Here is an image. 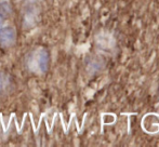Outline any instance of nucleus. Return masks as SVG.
I'll use <instances>...</instances> for the list:
<instances>
[{"label": "nucleus", "mask_w": 159, "mask_h": 147, "mask_svg": "<svg viewBox=\"0 0 159 147\" xmlns=\"http://www.w3.org/2000/svg\"><path fill=\"white\" fill-rule=\"evenodd\" d=\"M1 24H2V17H1V15H0V26H1Z\"/></svg>", "instance_id": "20e7f679"}, {"label": "nucleus", "mask_w": 159, "mask_h": 147, "mask_svg": "<svg viewBox=\"0 0 159 147\" xmlns=\"http://www.w3.org/2000/svg\"><path fill=\"white\" fill-rule=\"evenodd\" d=\"M104 117H106V118H104V122H105V123H108V122H113L114 120H115V118H114L111 115H109V118H108V115L104 116Z\"/></svg>", "instance_id": "7ed1b4c3"}, {"label": "nucleus", "mask_w": 159, "mask_h": 147, "mask_svg": "<svg viewBox=\"0 0 159 147\" xmlns=\"http://www.w3.org/2000/svg\"><path fill=\"white\" fill-rule=\"evenodd\" d=\"M37 63L41 70L47 69L48 63H49V57H48V54H47L44 51H41V52L37 55Z\"/></svg>", "instance_id": "f03ea898"}, {"label": "nucleus", "mask_w": 159, "mask_h": 147, "mask_svg": "<svg viewBox=\"0 0 159 147\" xmlns=\"http://www.w3.org/2000/svg\"><path fill=\"white\" fill-rule=\"evenodd\" d=\"M15 34L14 30L10 27L3 28L0 30V43L4 47H10L14 42Z\"/></svg>", "instance_id": "f257e3e1"}]
</instances>
